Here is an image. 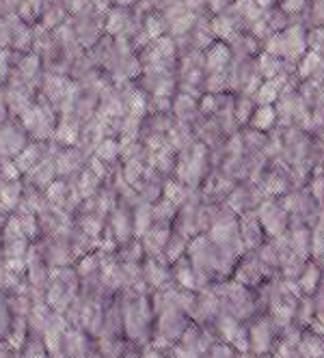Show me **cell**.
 Segmentation results:
<instances>
[{
    "label": "cell",
    "instance_id": "obj_6",
    "mask_svg": "<svg viewBox=\"0 0 324 358\" xmlns=\"http://www.w3.org/2000/svg\"><path fill=\"white\" fill-rule=\"evenodd\" d=\"M230 59V52H227V48L225 45H214L210 52H208V59H206V65L212 73H218L223 67H225Z\"/></svg>",
    "mask_w": 324,
    "mask_h": 358
},
{
    "label": "cell",
    "instance_id": "obj_25",
    "mask_svg": "<svg viewBox=\"0 0 324 358\" xmlns=\"http://www.w3.org/2000/svg\"><path fill=\"white\" fill-rule=\"evenodd\" d=\"M199 3H202V0H188V3H186V5L195 9V7H199Z\"/></svg>",
    "mask_w": 324,
    "mask_h": 358
},
{
    "label": "cell",
    "instance_id": "obj_4",
    "mask_svg": "<svg viewBox=\"0 0 324 358\" xmlns=\"http://www.w3.org/2000/svg\"><path fill=\"white\" fill-rule=\"evenodd\" d=\"M65 350H67V356L71 358H78V356L87 358V339L76 330L65 332Z\"/></svg>",
    "mask_w": 324,
    "mask_h": 358
},
{
    "label": "cell",
    "instance_id": "obj_2",
    "mask_svg": "<svg viewBox=\"0 0 324 358\" xmlns=\"http://www.w3.org/2000/svg\"><path fill=\"white\" fill-rule=\"evenodd\" d=\"M11 27V43L15 50H27L33 41V33L27 29V24H24L20 17H11L9 22Z\"/></svg>",
    "mask_w": 324,
    "mask_h": 358
},
{
    "label": "cell",
    "instance_id": "obj_21",
    "mask_svg": "<svg viewBox=\"0 0 324 358\" xmlns=\"http://www.w3.org/2000/svg\"><path fill=\"white\" fill-rule=\"evenodd\" d=\"M27 358H48L45 350H43V343H31L29 345V352H27Z\"/></svg>",
    "mask_w": 324,
    "mask_h": 358
},
{
    "label": "cell",
    "instance_id": "obj_9",
    "mask_svg": "<svg viewBox=\"0 0 324 358\" xmlns=\"http://www.w3.org/2000/svg\"><path fill=\"white\" fill-rule=\"evenodd\" d=\"M164 29H167V24H164V20L160 15H149L145 20V35L152 39V41L160 39L162 33H164Z\"/></svg>",
    "mask_w": 324,
    "mask_h": 358
},
{
    "label": "cell",
    "instance_id": "obj_11",
    "mask_svg": "<svg viewBox=\"0 0 324 358\" xmlns=\"http://www.w3.org/2000/svg\"><path fill=\"white\" fill-rule=\"evenodd\" d=\"M17 196H20V184L17 182H11L7 186H0V203H5L7 208L15 206Z\"/></svg>",
    "mask_w": 324,
    "mask_h": 358
},
{
    "label": "cell",
    "instance_id": "obj_24",
    "mask_svg": "<svg viewBox=\"0 0 324 358\" xmlns=\"http://www.w3.org/2000/svg\"><path fill=\"white\" fill-rule=\"evenodd\" d=\"M5 104H7V101H5V95H3V91H0V119H3V110H5Z\"/></svg>",
    "mask_w": 324,
    "mask_h": 358
},
{
    "label": "cell",
    "instance_id": "obj_22",
    "mask_svg": "<svg viewBox=\"0 0 324 358\" xmlns=\"http://www.w3.org/2000/svg\"><path fill=\"white\" fill-rule=\"evenodd\" d=\"M9 73V52L7 50H0V80Z\"/></svg>",
    "mask_w": 324,
    "mask_h": 358
},
{
    "label": "cell",
    "instance_id": "obj_3",
    "mask_svg": "<svg viewBox=\"0 0 324 358\" xmlns=\"http://www.w3.org/2000/svg\"><path fill=\"white\" fill-rule=\"evenodd\" d=\"M67 91H69V83L63 76H48L43 83V93L50 101H59L63 95H67Z\"/></svg>",
    "mask_w": 324,
    "mask_h": 358
},
{
    "label": "cell",
    "instance_id": "obj_12",
    "mask_svg": "<svg viewBox=\"0 0 324 358\" xmlns=\"http://www.w3.org/2000/svg\"><path fill=\"white\" fill-rule=\"evenodd\" d=\"M192 15L190 13H182V15H178V17H173L171 20V33H176V35H182V33H186L190 27H192Z\"/></svg>",
    "mask_w": 324,
    "mask_h": 358
},
{
    "label": "cell",
    "instance_id": "obj_1",
    "mask_svg": "<svg viewBox=\"0 0 324 358\" xmlns=\"http://www.w3.org/2000/svg\"><path fill=\"white\" fill-rule=\"evenodd\" d=\"M0 149H3V153H7V156H17V153L24 149L22 132H17L13 125L0 127Z\"/></svg>",
    "mask_w": 324,
    "mask_h": 358
},
{
    "label": "cell",
    "instance_id": "obj_23",
    "mask_svg": "<svg viewBox=\"0 0 324 358\" xmlns=\"http://www.w3.org/2000/svg\"><path fill=\"white\" fill-rule=\"evenodd\" d=\"M113 5H117V7H128V5H132L134 0H111Z\"/></svg>",
    "mask_w": 324,
    "mask_h": 358
},
{
    "label": "cell",
    "instance_id": "obj_17",
    "mask_svg": "<svg viewBox=\"0 0 324 358\" xmlns=\"http://www.w3.org/2000/svg\"><path fill=\"white\" fill-rule=\"evenodd\" d=\"M59 17H63V11H61L59 7H57L55 11L50 9V11H48V13L43 15V20H45V22H43V27H45V29H52V27H57V24L61 22Z\"/></svg>",
    "mask_w": 324,
    "mask_h": 358
},
{
    "label": "cell",
    "instance_id": "obj_27",
    "mask_svg": "<svg viewBox=\"0 0 324 358\" xmlns=\"http://www.w3.org/2000/svg\"><path fill=\"white\" fill-rule=\"evenodd\" d=\"M93 358H99V356H93Z\"/></svg>",
    "mask_w": 324,
    "mask_h": 358
},
{
    "label": "cell",
    "instance_id": "obj_16",
    "mask_svg": "<svg viewBox=\"0 0 324 358\" xmlns=\"http://www.w3.org/2000/svg\"><path fill=\"white\" fill-rule=\"evenodd\" d=\"M214 31H216L218 37H230V33H232V24H230V20H227V17H218V20L214 22Z\"/></svg>",
    "mask_w": 324,
    "mask_h": 358
},
{
    "label": "cell",
    "instance_id": "obj_13",
    "mask_svg": "<svg viewBox=\"0 0 324 358\" xmlns=\"http://www.w3.org/2000/svg\"><path fill=\"white\" fill-rule=\"evenodd\" d=\"M147 278H149V283L160 285V280H162V278H167L164 268H162V266H158V264H154V262H149V266H147Z\"/></svg>",
    "mask_w": 324,
    "mask_h": 358
},
{
    "label": "cell",
    "instance_id": "obj_15",
    "mask_svg": "<svg viewBox=\"0 0 324 358\" xmlns=\"http://www.w3.org/2000/svg\"><path fill=\"white\" fill-rule=\"evenodd\" d=\"M253 123H255V127H262V130H266V127L272 123V108H268V106L266 108H260Z\"/></svg>",
    "mask_w": 324,
    "mask_h": 358
},
{
    "label": "cell",
    "instance_id": "obj_26",
    "mask_svg": "<svg viewBox=\"0 0 324 358\" xmlns=\"http://www.w3.org/2000/svg\"><path fill=\"white\" fill-rule=\"evenodd\" d=\"M7 3H9V5H15V3H17V0H7Z\"/></svg>",
    "mask_w": 324,
    "mask_h": 358
},
{
    "label": "cell",
    "instance_id": "obj_18",
    "mask_svg": "<svg viewBox=\"0 0 324 358\" xmlns=\"http://www.w3.org/2000/svg\"><path fill=\"white\" fill-rule=\"evenodd\" d=\"M164 192H167V199H169V201H173V203H180V201H182V196H184V190H182L178 184H167Z\"/></svg>",
    "mask_w": 324,
    "mask_h": 358
},
{
    "label": "cell",
    "instance_id": "obj_14",
    "mask_svg": "<svg viewBox=\"0 0 324 358\" xmlns=\"http://www.w3.org/2000/svg\"><path fill=\"white\" fill-rule=\"evenodd\" d=\"M65 196H67V186L65 184H52V186H50V201H52L55 206L65 203Z\"/></svg>",
    "mask_w": 324,
    "mask_h": 358
},
{
    "label": "cell",
    "instance_id": "obj_5",
    "mask_svg": "<svg viewBox=\"0 0 324 358\" xmlns=\"http://www.w3.org/2000/svg\"><path fill=\"white\" fill-rule=\"evenodd\" d=\"M39 57L37 55H29L20 61V78L24 85H33L35 78L39 76Z\"/></svg>",
    "mask_w": 324,
    "mask_h": 358
},
{
    "label": "cell",
    "instance_id": "obj_10",
    "mask_svg": "<svg viewBox=\"0 0 324 358\" xmlns=\"http://www.w3.org/2000/svg\"><path fill=\"white\" fill-rule=\"evenodd\" d=\"M126 22H128V15L123 13L121 9H113L108 13V22H106V33L108 35H119L123 31V27H126Z\"/></svg>",
    "mask_w": 324,
    "mask_h": 358
},
{
    "label": "cell",
    "instance_id": "obj_8",
    "mask_svg": "<svg viewBox=\"0 0 324 358\" xmlns=\"http://www.w3.org/2000/svg\"><path fill=\"white\" fill-rule=\"evenodd\" d=\"M119 156V143L113 138H104L97 145V160L99 162H113Z\"/></svg>",
    "mask_w": 324,
    "mask_h": 358
},
{
    "label": "cell",
    "instance_id": "obj_7",
    "mask_svg": "<svg viewBox=\"0 0 324 358\" xmlns=\"http://www.w3.org/2000/svg\"><path fill=\"white\" fill-rule=\"evenodd\" d=\"M55 134H57V138H59L61 143H65V145L76 143V141H78V123L65 119V121L59 123V127L55 130Z\"/></svg>",
    "mask_w": 324,
    "mask_h": 358
},
{
    "label": "cell",
    "instance_id": "obj_20",
    "mask_svg": "<svg viewBox=\"0 0 324 358\" xmlns=\"http://www.w3.org/2000/svg\"><path fill=\"white\" fill-rule=\"evenodd\" d=\"M149 210L147 208H141V210H136V234H143L145 231V229L149 227V216H145Z\"/></svg>",
    "mask_w": 324,
    "mask_h": 358
},
{
    "label": "cell",
    "instance_id": "obj_19",
    "mask_svg": "<svg viewBox=\"0 0 324 358\" xmlns=\"http://www.w3.org/2000/svg\"><path fill=\"white\" fill-rule=\"evenodd\" d=\"M11 43V27H9V22H0V48H5Z\"/></svg>",
    "mask_w": 324,
    "mask_h": 358
}]
</instances>
